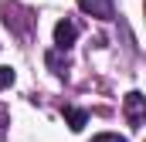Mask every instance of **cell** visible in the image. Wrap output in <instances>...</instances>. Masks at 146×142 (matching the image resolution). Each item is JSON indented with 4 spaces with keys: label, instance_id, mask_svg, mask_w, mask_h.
Returning <instances> with one entry per match:
<instances>
[{
    "label": "cell",
    "instance_id": "obj_1",
    "mask_svg": "<svg viewBox=\"0 0 146 142\" xmlns=\"http://www.w3.org/2000/svg\"><path fill=\"white\" fill-rule=\"evenodd\" d=\"M143 108H146V98L139 91H129V95H126V115H129V125H133V129L143 125Z\"/></svg>",
    "mask_w": 146,
    "mask_h": 142
},
{
    "label": "cell",
    "instance_id": "obj_2",
    "mask_svg": "<svg viewBox=\"0 0 146 142\" xmlns=\"http://www.w3.org/2000/svg\"><path fill=\"white\" fill-rule=\"evenodd\" d=\"M75 37H78V27H75L72 20H58V27H54V44H58V51H68L75 44Z\"/></svg>",
    "mask_w": 146,
    "mask_h": 142
},
{
    "label": "cell",
    "instance_id": "obj_3",
    "mask_svg": "<svg viewBox=\"0 0 146 142\" xmlns=\"http://www.w3.org/2000/svg\"><path fill=\"white\" fill-rule=\"evenodd\" d=\"M78 7L85 10V14H92V17H99V20H112V0H78Z\"/></svg>",
    "mask_w": 146,
    "mask_h": 142
},
{
    "label": "cell",
    "instance_id": "obj_4",
    "mask_svg": "<svg viewBox=\"0 0 146 142\" xmlns=\"http://www.w3.org/2000/svg\"><path fill=\"white\" fill-rule=\"evenodd\" d=\"M65 122H68L72 132H82L85 122H88V112H85V108H65Z\"/></svg>",
    "mask_w": 146,
    "mask_h": 142
},
{
    "label": "cell",
    "instance_id": "obj_5",
    "mask_svg": "<svg viewBox=\"0 0 146 142\" xmlns=\"http://www.w3.org/2000/svg\"><path fill=\"white\" fill-rule=\"evenodd\" d=\"M44 61H48V68L54 71V74H65V71H68V58H61L58 51H48V58H44Z\"/></svg>",
    "mask_w": 146,
    "mask_h": 142
},
{
    "label": "cell",
    "instance_id": "obj_6",
    "mask_svg": "<svg viewBox=\"0 0 146 142\" xmlns=\"http://www.w3.org/2000/svg\"><path fill=\"white\" fill-rule=\"evenodd\" d=\"M14 78H17V74H14V68L0 64V91H3V88H10V85H14Z\"/></svg>",
    "mask_w": 146,
    "mask_h": 142
},
{
    "label": "cell",
    "instance_id": "obj_7",
    "mask_svg": "<svg viewBox=\"0 0 146 142\" xmlns=\"http://www.w3.org/2000/svg\"><path fill=\"white\" fill-rule=\"evenodd\" d=\"M92 142H126V139H122V135H115V132H99Z\"/></svg>",
    "mask_w": 146,
    "mask_h": 142
},
{
    "label": "cell",
    "instance_id": "obj_8",
    "mask_svg": "<svg viewBox=\"0 0 146 142\" xmlns=\"http://www.w3.org/2000/svg\"><path fill=\"white\" fill-rule=\"evenodd\" d=\"M3 118H7V108H0V122H3Z\"/></svg>",
    "mask_w": 146,
    "mask_h": 142
}]
</instances>
